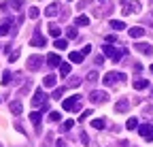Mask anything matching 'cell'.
I'll use <instances>...</instances> for the list:
<instances>
[{
    "mask_svg": "<svg viewBox=\"0 0 153 147\" xmlns=\"http://www.w3.org/2000/svg\"><path fill=\"white\" fill-rule=\"evenodd\" d=\"M121 4H123V15H136V13H140V2L138 0H121Z\"/></svg>",
    "mask_w": 153,
    "mask_h": 147,
    "instance_id": "2",
    "label": "cell"
},
{
    "mask_svg": "<svg viewBox=\"0 0 153 147\" xmlns=\"http://www.w3.org/2000/svg\"><path fill=\"white\" fill-rule=\"evenodd\" d=\"M89 51H91V47H89V45H87V47H83V49H81V53H83V56H87V53H89Z\"/></svg>",
    "mask_w": 153,
    "mask_h": 147,
    "instance_id": "42",
    "label": "cell"
},
{
    "mask_svg": "<svg viewBox=\"0 0 153 147\" xmlns=\"http://www.w3.org/2000/svg\"><path fill=\"white\" fill-rule=\"evenodd\" d=\"M147 85H149L147 79H136V81H134V90H145Z\"/></svg>",
    "mask_w": 153,
    "mask_h": 147,
    "instance_id": "20",
    "label": "cell"
},
{
    "mask_svg": "<svg viewBox=\"0 0 153 147\" xmlns=\"http://www.w3.org/2000/svg\"><path fill=\"white\" fill-rule=\"evenodd\" d=\"M66 36H68V39H76V36H79V32H76V28H66Z\"/></svg>",
    "mask_w": 153,
    "mask_h": 147,
    "instance_id": "27",
    "label": "cell"
},
{
    "mask_svg": "<svg viewBox=\"0 0 153 147\" xmlns=\"http://www.w3.org/2000/svg\"><path fill=\"white\" fill-rule=\"evenodd\" d=\"M83 58H85V56H83L81 51H72V53H70V62H74V64H81Z\"/></svg>",
    "mask_w": 153,
    "mask_h": 147,
    "instance_id": "15",
    "label": "cell"
},
{
    "mask_svg": "<svg viewBox=\"0 0 153 147\" xmlns=\"http://www.w3.org/2000/svg\"><path fill=\"white\" fill-rule=\"evenodd\" d=\"M128 109H130V100L128 98H121L117 104H115V111H117V113H126Z\"/></svg>",
    "mask_w": 153,
    "mask_h": 147,
    "instance_id": "11",
    "label": "cell"
},
{
    "mask_svg": "<svg viewBox=\"0 0 153 147\" xmlns=\"http://www.w3.org/2000/svg\"><path fill=\"white\" fill-rule=\"evenodd\" d=\"M96 79H98V70H91L87 75V81H96Z\"/></svg>",
    "mask_w": 153,
    "mask_h": 147,
    "instance_id": "33",
    "label": "cell"
},
{
    "mask_svg": "<svg viewBox=\"0 0 153 147\" xmlns=\"http://www.w3.org/2000/svg\"><path fill=\"white\" fill-rule=\"evenodd\" d=\"M98 2H102V0H98Z\"/></svg>",
    "mask_w": 153,
    "mask_h": 147,
    "instance_id": "47",
    "label": "cell"
},
{
    "mask_svg": "<svg viewBox=\"0 0 153 147\" xmlns=\"http://www.w3.org/2000/svg\"><path fill=\"white\" fill-rule=\"evenodd\" d=\"M89 115H91V111H83V115H79V122H81V119H87Z\"/></svg>",
    "mask_w": 153,
    "mask_h": 147,
    "instance_id": "38",
    "label": "cell"
},
{
    "mask_svg": "<svg viewBox=\"0 0 153 147\" xmlns=\"http://www.w3.org/2000/svg\"><path fill=\"white\" fill-rule=\"evenodd\" d=\"M81 141H83V145H87V143H89V139H87V134H85V132H81Z\"/></svg>",
    "mask_w": 153,
    "mask_h": 147,
    "instance_id": "39",
    "label": "cell"
},
{
    "mask_svg": "<svg viewBox=\"0 0 153 147\" xmlns=\"http://www.w3.org/2000/svg\"><path fill=\"white\" fill-rule=\"evenodd\" d=\"M79 102H81V96L74 94V96L66 98V100L62 102V107H64V111H76V109H79Z\"/></svg>",
    "mask_w": 153,
    "mask_h": 147,
    "instance_id": "3",
    "label": "cell"
},
{
    "mask_svg": "<svg viewBox=\"0 0 153 147\" xmlns=\"http://www.w3.org/2000/svg\"><path fill=\"white\" fill-rule=\"evenodd\" d=\"M136 126H138L136 117H130V119H128V124H126V128H128V130H134V128H136Z\"/></svg>",
    "mask_w": 153,
    "mask_h": 147,
    "instance_id": "30",
    "label": "cell"
},
{
    "mask_svg": "<svg viewBox=\"0 0 153 147\" xmlns=\"http://www.w3.org/2000/svg\"><path fill=\"white\" fill-rule=\"evenodd\" d=\"M9 30H11V22L2 24V26H0V36H7V34H9Z\"/></svg>",
    "mask_w": 153,
    "mask_h": 147,
    "instance_id": "28",
    "label": "cell"
},
{
    "mask_svg": "<svg viewBox=\"0 0 153 147\" xmlns=\"http://www.w3.org/2000/svg\"><path fill=\"white\" fill-rule=\"evenodd\" d=\"M111 28H115V30H126V24L119 22V19H111Z\"/></svg>",
    "mask_w": 153,
    "mask_h": 147,
    "instance_id": "21",
    "label": "cell"
},
{
    "mask_svg": "<svg viewBox=\"0 0 153 147\" xmlns=\"http://www.w3.org/2000/svg\"><path fill=\"white\" fill-rule=\"evenodd\" d=\"M134 49L140 51V53H145V56H151V53H153V47H151L149 43H136V45H134Z\"/></svg>",
    "mask_w": 153,
    "mask_h": 147,
    "instance_id": "10",
    "label": "cell"
},
{
    "mask_svg": "<svg viewBox=\"0 0 153 147\" xmlns=\"http://www.w3.org/2000/svg\"><path fill=\"white\" fill-rule=\"evenodd\" d=\"M9 7H11L13 11H19V9L24 7V0H11V2H9Z\"/></svg>",
    "mask_w": 153,
    "mask_h": 147,
    "instance_id": "24",
    "label": "cell"
},
{
    "mask_svg": "<svg viewBox=\"0 0 153 147\" xmlns=\"http://www.w3.org/2000/svg\"><path fill=\"white\" fill-rule=\"evenodd\" d=\"M22 109H24V107H22V102H19V100H13V102H11V113H13V115H19V113H22Z\"/></svg>",
    "mask_w": 153,
    "mask_h": 147,
    "instance_id": "16",
    "label": "cell"
},
{
    "mask_svg": "<svg viewBox=\"0 0 153 147\" xmlns=\"http://www.w3.org/2000/svg\"><path fill=\"white\" fill-rule=\"evenodd\" d=\"M151 24H153V13H151Z\"/></svg>",
    "mask_w": 153,
    "mask_h": 147,
    "instance_id": "45",
    "label": "cell"
},
{
    "mask_svg": "<svg viewBox=\"0 0 153 147\" xmlns=\"http://www.w3.org/2000/svg\"><path fill=\"white\" fill-rule=\"evenodd\" d=\"M41 64H43V58H41V56L28 58V68H30V70H38V68H41Z\"/></svg>",
    "mask_w": 153,
    "mask_h": 147,
    "instance_id": "8",
    "label": "cell"
},
{
    "mask_svg": "<svg viewBox=\"0 0 153 147\" xmlns=\"http://www.w3.org/2000/svg\"><path fill=\"white\" fill-rule=\"evenodd\" d=\"M57 49H66L68 47V39H55V43H53Z\"/></svg>",
    "mask_w": 153,
    "mask_h": 147,
    "instance_id": "22",
    "label": "cell"
},
{
    "mask_svg": "<svg viewBox=\"0 0 153 147\" xmlns=\"http://www.w3.org/2000/svg\"><path fill=\"white\" fill-rule=\"evenodd\" d=\"M74 126V122L72 119H68V122H64V130H70V128Z\"/></svg>",
    "mask_w": 153,
    "mask_h": 147,
    "instance_id": "37",
    "label": "cell"
},
{
    "mask_svg": "<svg viewBox=\"0 0 153 147\" xmlns=\"http://www.w3.org/2000/svg\"><path fill=\"white\" fill-rule=\"evenodd\" d=\"M60 75H62V77L70 75V64H66V62H64V64H60Z\"/></svg>",
    "mask_w": 153,
    "mask_h": 147,
    "instance_id": "25",
    "label": "cell"
},
{
    "mask_svg": "<svg viewBox=\"0 0 153 147\" xmlns=\"http://www.w3.org/2000/svg\"><path fill=\"white\" fill-rule=\"evenodd\" d=\"M134 70H136V72H140V70H143V64H138V62H134Z\"/></svg>",
    "mask_w": 153,
    "mask_h": 147,
    "instance_id": "40",
    "label": "cell"
},
{
    "mask_svg": "<svg viewBox=\"0 0 153 147\" xmlns=\"http://www.w3.org/2000/svg\"><path fill=\"white\" fill-rule=\"evenodd\" d=\"M79 83H81V79H76V77L70 79V85H72V87H74V85H79Z\"/></svg>",
    "mask_w": 153,
    "mask_h": 147,
    "instance_id": "41",
    "label": "cell"
},
{
    "mask_svg": "<svg viewBox=\"0 0 153 147\" xmlns=\"http://www.w3.org/2000/svg\"><path fill=\"white\" fill-rule=\"evenodd\" d=\"M47 30H49V34L53 36V39H60V34H62V30H60V26H55V24H51V26H49Z\"/></svg>",
    "mask_w": 153,
    "mask_h": 147,
    "instance_id": "17",
    "label": "cell"
},
{
    "mask_svg": "<svg viewBox=\"0 0 153 147\" xmlns=\"http://www.w3.org/2000/svg\"><path fill=\"white\" fill-rule=\"evenodd\" d=\"M115 41H117V36H115V34H108V36H106V43H108V45H113Z\"/></svg>",
    "mask_w": 153,
    "mask_h": 147,
    "instance_id": "35",
    "label": "cell"
},
{
    "mask_svg": "<svg viewBox=\"0 0 153 147\" xmlns=\"http://www.w3.org/2000/svg\"><path fill=\"white\" fill-rule=\"evenodd\" d=\"M11 79H13L11 70H4V72H2V85H9V83H11Z\"/></svg>",
    "mask_w": 153,
    "mask_h": 147,
    "instance_id": "26",
    "label": "cell"
},
{
    "mask_svg": "<svg viewBox=\"0 0 153 147\" xmlns=\"http://www.w3.org/2000/svg\"><path fill=\"white\" fill-rule=\"evenodd\" d=\"M49 117H51V122H57V119H60V113H57V111H51Z\"/></svg>",
    "mask_w": 153,
    "mask_h": 147,
    "instance_id": "34",
    "label": "cell"
},
{
    "mask_svg": "<svg viewBox=\"0 0 153 147\" xmlns=\"http://www.w3.org/2000/svg\"><path fill=\"white\" fill-rule=\"evenodd\" d=\"M138 132H140V137L143 139H147V141H153V126L151 124H143V126H138Z\"/></svg>",
    "mask_w": 153,
    "mask_h": 147,
    "instance_id": "5",
    "label": "cell"
},
{
    "mask_svg": "<svg viewBox=\"0 0 153 147\" xmlns=\"http://www.w3.org/2000/svg\"><path fill=\"white\" fill-rule=\"evenodd\" d=\"M102 51H104V56H106V58H111L113 62H119V60H121V56L126 53V51H121V49H117V47H113V45H108V43L102 47Z\"/></svg>",
    "mask_w": 153,
    "mask_h": 147,
    "instance_id": "1",
    "label": "cell"
},
{
    "mask_svg": "<svg viewBox=\"0 0 153 147\" xmlns=\"http://www.w3.org/2000/svg\"><path fill=\"white\" fill-rule=\"evenodd\" d=\"M151 72H153V64H151Z\"/></svg>",
    "mask_w": 153,
    "mask_h": 147,
    "instance_id": "46",
    "label": "cell"
},
{
    "mask_svg": "<svg viewBox=\"0 0 153 147\" xmlns=\"http://www.w3.org/2000/svg\"><path fill=\"white\" fill-rule=\"evenodd\" d=\"M57 147H64V141L60 139V141H57Z\"/></svg>",
    "mask_w": 153,
    "mask_h": 147,
    "instance_id": "44",
    "label": "cell"
},
{
    "mask_svg": "<svg viewBox=\"0 0 153 147\" xmlns=\"http://www.w3.org/2000/svg\"><path fill=\"white\" fill-rule=\"evenodd\" d=\"M57 11H60V4H57V2H53V4H49V7H47L45 15H47V17H53V15H57Z\"/></svg>",
    "mask_w": 153,
    "mask_h": 147,
    "instance_id": "14",
    "label": "cell"
},
{
    "mask_svg": "<svg viewBox=\"0 0 153 147\" xmlns=\"http://www.w3.org/2000/svg\"><path fill=\"white\" fill-rule=\"evenodd\" d=\"M17 58H19V51H13V53H11V56H9V62H15Z\"/></svg>",
    "mask_w": 153,
    "mask_h": 147,
    "instance_id": "36",
    "label": "cell"
},
{
    "mask_svg": "<svg viewBox=\"0 0 153 147\" xmlns=\"http://www.w3.org/2000/svg\"><path fill=\"white\" fill-rule=\"evenodd\" d=\"M32 104H34V107H45V104H47V102H45V92H43V90H36V92H34Z\"/></svg>",
    "mask_w": 153,
    "mask_h": 147,
    "instance_id": "6",
    "label": "cell"
},
{
    "mask_svg": "<svg viewBox=\"0 0 153 147\" xmlns=\"http://www.w3.org/2000/svg\"><path fill=\"white\" fill-rule=\"evenodd\" d=\"M30 119H32V124L38 128V126H41V113H38V111H32L30 113Z\"/></svg>",
    "mask_w": 153,
    "mask_h": 147,
    "instance_id": "19",
    "label": "cell"
},
{
    "mask_svg": "<svg viewBox=\"0 0 153 147\" xmlns=\"http://www.w3.org/2000/svg\"><path fill=\"white\" fill-rule=\"evenodd\" d=\"M45 43H47V41L41 36V32L36 30V32H34V36H32V41H30V45H32V47H45Z\"/></svg>",
    "mask_w": 153,
    "mask_h": 147,
    "instance_id": "9",
    "label": "cell"
},
{
    "mask_svg": "<svg viewBox=\"0 0 153 147\" xmlns=\"http://www.w3.org/2000/svg\"><path fill=\"white\" fill-rule=\"evenodd\" d=\"M128 34L132 36V39H140V36H145V30H143L140 26H134V28L128 30Z\"/></svg>",
    "mask_w": 153,
    "mask_h": 147,
    "instance_id": "12",
    "label": "cell"
},
{
    "mask_svg": "<svg viewBox=\"0 0 153 147\" xmlns=\"http://www.w3.org/2000/svg\"><path fill=\"white\" fill-rule=\"evenodd\" d=\"M47 64H49V66H60L62 60H60V56H57V53H49V56H47Z\"/></svg>",
    "mask_w": 153,
    "mask_h": 147,
    "instance_id": "13",
    "label": "cell"
},
{
    "mask_svg": "<svg viewBox=\"0 0 153 147\" xmlns=\"http://www.w3.org/2000/svg\"><path fill=\"white\" fill-rule=\"evenodd\" d=\"M60 96H64V87H57V90H53V98H60Z\"/></svg>",
    "mask_w": 153,
    "mask_h": 147,
    "instance_id": "32",
    "label": "cell"
},
{
    "mask_svg": "<svg viewBox=\"0 0 153 147\" xmlns=\"http://www.w3.org/2000/svg\"><path fill=\"white\" fill-rule=\"evenodd\" d=\"M91 128H96V130H102V128H104V119H94V122H91Z\"/></svg>",
    "mask_w": 153,
    "mask_h": 147,
    "instance_id": "29",
    "label": "cell"
},
{
    "mask_svg": "<svg viewBox=\"0 0 153 147\" xmlns=\"http://www.w3.org/2000/svg\"><path fill=\"white\" fill-rule=\"evenodd\" d=\"M74 24H76V26H87V24H89V17H85V15H79V17L74 19Z\"/></svg>",
    "mask_w": 153,
    "mask_h": 147,
    "instance_id": "23",
    "label": "cell"
},
{
    "mask_svg": "<svg viewBox=\"0 0 153 147\" xmlns=\"http://www.w3.org/2000/svg\"><path fill=\"white\" fill-rule=\"evenodd\" d=\"M108 96H106V92H102V90H96V92H91L89 94V100L91 102H104Z\"/></svg>",
    "mask_w": 153,
    "mask_h": 147,
    "instance_id": "7",
    "label": "cell"
},
{
    "mask_svg": "<svg viewBox=\"0 0 153 147\" xmlns=\"http://www.w3.org/2000/svg\"><path fill=\"white\" fill-rule=\"evenodd\" d=\"M102 62H104V58H102V56H96V64H98V66H100Z\"/></svg>",
    "mask_w": 153,
    "mask_h": 147,
    "instance_id": "43",
    "label": "cell"
},
{
    "mask_svg": "<svg viewBox=\"0 0 153 147\" xmlns=\"http://www.w3.org/2000/svg\"><path fill=\"white\" fill-rule=\"evenodd\" d=\"M55 81H57V79H55V75H47V77L43 79V85H45V87H53V85H55Z\"/></svg>",
    "mask_w": 153,
    "mask_h": 147,
    "instance_id": "18",
    "label": "cell"
},
{
    "mask_svg": "<svg viewBox=\"0 0 153 147\" xmlns=\"http://www.w3.org/2000/svg\"><path fill=\"white\" fill-rule=\"evenodd\" d=\"M117 81H126V75H123V72H106V75H104V85H115V83H117Z\"/></svg>",
    "mask_w": 153,
    "mask_h": 147,
    "instance_id": "4",
    "label": "cell"
},
{
    "mask_svg": "<svg viewBox=\"0 0 153 147\" xmlns=\"http://www.w3.org/2000/svg\"><path fill=\"white\" fill-rule=\"evenodd\" d=\"M38 13H41V11H38L36 7H30V13H28V15H30V19H36V17H38Z\"/></svg>",
    "mask_w": 153,
    "mask_h": 147,
    "instance_id": "31",
    "label": "cell"
}]
</instances>
